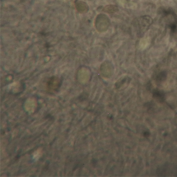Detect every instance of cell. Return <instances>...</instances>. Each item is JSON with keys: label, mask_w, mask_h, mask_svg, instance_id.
I'll list each match as a JSON object with an SVG mask.
<instances>
[{"label": "cell", "mask_w": 177, "mask_h": 177, "mask_svg": "<svg viewBox=\"0 0 177 177\" xmlns=\"http://www.w3.org/2000/svg\"><path fill=\"white\" fill-rule=\"evenodd\" d=\"M161 12L165 17L166 24H168L171 31L175 32L177 27V17L176 14L173 11L169 9H162Z\"/></svg>", "instance_id": "1"}, {"label": "cell", "mask_w": 177, "mask_h": 177, "mask_svg": "<svg viewBox=\"0 0 177 177\" xmlns=\"http://www.w3.org/2000/svg\"><path fill=\"white\" fill-rule=\"evenodd\" d=\"M110 21L108 18L105 15L100 14L97 16L95 21L96 28L100 31L107 29L109 27Z\"/></svg>", "instance_id": "2"}, {"label": "cell", "mask_w": 177, "mask_h": 177, "mask_svg": "<svg viewBox=\"0 0 177 177\" xmlns=\"http://www.w3.org/2000/svg\"><path fill=\"white\" fill-rule=\"evenodd\" d=\"M47 85L48 90L56 91L60 87L61 81L58 78L52 77L48 81Z\"/></svg>", "instance_id": "3"}, {"label": "cell", "mask_w": 177, "mask_h": 177, "mask_svg": "<svg viewBox=\"0 0 177 177\" xmlns=\"http://www.w3.org/2000/svg\"><path fill=\"white\" fill-rule=\"evenodd\" d=\"M76 6L78 12L81 13H87L89 7L86 3L84 2L79 1L77 2Z\"/></svg>", "instance_id": "4"}, {"label": "cell", "mask_w": 177, "mask_h": 177, "mask_svg": "<svg viewBox=\"0 0 177 177\" xmlns=\"http://www.w3.org/2000/svg\"><path fill=\"white\" fill-rule=\"evenodd\" d=\"M118 10V7L113 5L106 6L103 9V12L108 14H113Z\"/></svg>", "instance_id": "5"}, {"label": "cell", "mask_w": 177, "mask_h": 177, "mask_svg": "<svg viewBox=\"0 0 177 177\" xmlns=\"http://www.w3.org/2000/svg\"><path fill=\"white\" fill-rule=\"evenodd\" d=\"M154 96L155 98L162 100L164 98L163 93L160 92V91H156L154 94Z\"/></svg>", "instance_id": "6"}, {"label": "cell", "mask_w": 177, "mask_h": 177, "mask_svg": "<svg viewBox=\"0 0 177 177\" xmlns=\"http://www.w3.org/2000/svg\"><path fill=\"white\" fill-rule=\"evenodd\" d=\"M167 77L166 73L164 72L160 73L157 76V79L160 81H163L166 79Z\"/></svg>", "instance_id": "7"}]
</instances>
